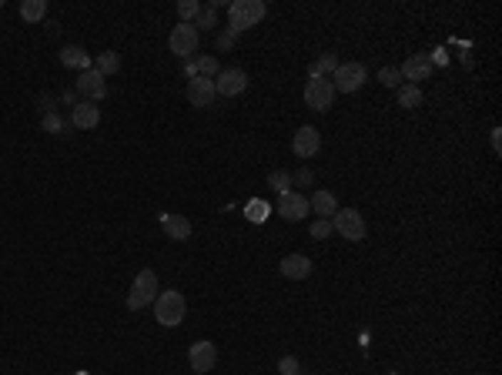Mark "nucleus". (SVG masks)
<instances>
[{
  "mask_svg": "<svg viewBox=\"0 0 502 375\" xmlns=\"http://www.w3.org/2000/svg\"><path fill=\"white\" fill-rule=\"evenodd\" d=\"M185 312H188V302L181 292H175V288H168V292H161V295L154 298V319L161 322L164 329L181 325V322H185Z\"/></svg>",
  "mask_w": 502,
  "mask_h": 375,
  "instance_id": "1",
  "label": "nucleus"
},
{
  "mask_svg": "<svg viewBox=\"0 0 502 375\" xmlns=\"http://www.w3.org/2000/svg\"><path fill=\"white\" fill-rule=\"evenodd\" d=\"M265 7L262 0H231L228 4V17H231V34H241V31H248V27H255V24L265 17Z\"/></svg>",
  "mask_w": 502,
  "mask_h": 375,
  "instance_id": "2",
  "label": "nucleus"
},
{
  "mask_svg": "<svg viewBox=\"0 0 502 375\" xmlns=\"http://www.w3.org/2000/svg\"><path fill=\"white\" fill-rule=\"evenodd\" d=\"M158 295H161V288H158V275H154L151 268H144V272H138V278H134L131 295H128V309H131V312L148 309V305H154V298H158Z\"/></svg>",
  "mask_w": 502,
  "mask_h": 375,
  "instance_id": "3",
  "label": "nucleus"
},
{
  "mask_svg": "<svg viewBox=\"0 0 502 375\" xmlns=\"http://www.w3.org/2000/svg\"><path fill=\"white\" fill-rule=\"evenodd\" d=\"M369 81V71H365V64H355V61H349V64H339V71L332 74V88H335V94H355V91L362 88Z\"/></svg>",
  "mask_w": 502,
  "mask_h": 375,
  "instance_id": "4",
  "label": "nucleus"
},
{
  "mask_svg": "<svg viewBox=\"0 0 502 375\" xmlns=\"http://www.w3.org/2000/svg\"><path fill=\"white\" fill-rule=\"evenodd\" d=\"M332 228H335V232H339L345 242H362V238H365V232H369V228H365V218H362L355 208L335 211V215H332Z\"/></svg>",
  "mask_w": 502,
  "mask_h": 375,
  "instance_id": "5",
  "label": "nucleus"
},
{
  "mask_svg": "<svg viewBox=\"0 0 502 375\" xmlns=\"http://www.w3.org/2000/svg\"><path fill=\"white\" fill-rule=\"evenodd\" d=\"M332 101H335V88H332V81L312 78V81L305 84V104H308L312 111L325 114V111L332 108Z\"/></svg>",
  "mask_w": 502,
  "mask_h": 375,
  "instance_id": "6",
  "label": "nucleus"
},
{
  "mask_svg": "<svg viewBox=\"0 0 502 375\" xmlns=\"http://www.w3.org/2000/svg\"><path fill=\"white\" fill-rule=\"evenodd\" d=\"M198 41H201V34L195 31V24H178L171 31V37H168V47L178 57H191L198 51Z\"/></svg>",
  "mask_w": 502,
  "mask_h": 375,
  "instance_id": "7",
  "label": "nucleus"
},
{
  "mask_svg": "<svg viewBox=\"0 0 502 375\" xmlns=\"http://www.w3.org/2000/svg\"><path fill=\"white\" fill-rule=\"evenodd\" d=\"M215 362H218V349H215V342H195L191 349H188V365H191V372L195 375L211 372Z\"/></svg>",
  "mask_w": 502,
  "mask_h": 375,
  "instance_id": "8",
  "label": "nucleus"
},
{
  "mask_svg": "<svg viewBox=\"0 0 502 375\" xmlns=\"http://www.w3.org/2000/svg\"><path fill=\"white\" fill-rule=\"evenodd\" d=\"M318 148H322V134H318V128H312V124L298 128L295 138H292V151H295L302 161H308V158L318 155Z\"/></svg>",
  "mask_w": 502,
  "mask_h": 375,
  "instance_id": "9",
  "label": "nucleus"
},
{
  "mask_svg": "<svg viewBox=\"0 0 502 375\" xmlns=\"http://www.w3.org/2000/svg\"><path fill=\"white\" fill-rule=\"evenodd\" d=\"M215 98H218L215 81H208V78H191V81H188V104H191V108H211Z\"/></svg>",
  "mask_w": 502,
  "mask_h": 375,
  "instance_id": "10",
  "label": "nucleus"
},
{
  "mask_svg": "<svg viewBox=\"0 0 502 375\" xmlns=\"http://www.w3.org/2000/svg\"><path fill=\"white\" fill-rule=\"evenodd\" d=\"M308 198L305 195H298V191H285V195H278V215H282L285 221H302L308 215Z\"/></svg>",
  "mask_w": 502,
  "mask_h": 375,
  "instance_id": "11",
  "label": "nucleus"
},
{
  "mask_svg": "<svg viewBox=\"0 0 502 375\" xmlns=\"http://www.w3.org/2000/svg\"><path fill=\"white\" fill-rule=\"evenodd\" d=\"M245 88H248V78H245V71H238V67H225L218 78H215V91H218L221 98H235Z\"/></svg>",
  "mask_w": 502,
  "mask_h": 375,
  "instance_id": "12",
  "label": "nucleus"
},
{
  "mask_svg": "<svg viewBox=\"0 0 502 375\" xmlns=\"http://www.w3.org/2000/svg\"><path fill=\"white\" fill-rule=\"evenodd\" d=\"M77 91H81V98H88V101H94V104H98L101 98H108V78H104V74H98V71L91 67V71H84V74H81V81H77Z\"/></svg>",
  "mask_w": 502,
  "mask_h": 375,
  "instance_id": "13",
  "label": "nucleus"
},
{
  "mask_svg": "<svg viewBox=\"0 0 502 375\" xmlns=\"http://www.w3.org/2000/svg\"><path fill=\"white\" fill-rule=\"evenodd\" d=\"M71 124L81 128V131L98 128V124H101V108L94 104V101H77L74 108H71Z\"/></svg>",
  "mask_w": 502,
  "mask_h": 375,
  "instance_id": "14",
  "label": "nucleus"
},
{
  "mask_svg": "<svg viewBox=\"0 0 502 375\" xmlns=\"http://www.w3.org/2000/svg\"><path fill=\"white\" fill-rule=\"evenodd\" d=\"M399 74H402L405 81H412V84L429 81V74H432V57H429V54H412L402 67H399Z\"/></svg>",
  "mask_w": 502,
  "mask_h": 375,
  "instance_id": "15",
  "label": "nucleus"
},
{
  "mask_svg": "<svg viewBox=\"0 0 502 375\" xmlns=\"http://www.w3.org/2000/svg\"><path fill=\"white\" fill-rule=\"evenodd\" d=\"M278 272L285 278H292V282H302V278L312 275V258L308 255H288V258H282Z\"/></svg>",
  "mask_w": 502,
  "mask_h": 375,
  "instance_id": "16",
  "label": "nucleus"
},
{
  "mask_svg": "<svg viewBox=\"0 0 502 375\" xmlns=\"http://www.w3.org/2000/svg\"><path fill=\"white\" fill-rule=\"evenodd\" d=\"M161 228L171 242H188L191 238V221L185 215H161Z\"/></svg>",
  "mask_w": 502,
  "mask_h": 375,
  "instance_id": "17",
  "label": "nucleus"
},
{
  "mask_svg": "<svg viewBox=\"0 0 502 375\" xmlns=\"http://www.w3.org/2000/svg\"><path fill=\"white\" fill-rule=\"evenodd\" d=\"M308 208L315 211L318 218H328V221H332V215L339 211V201H335V195H332V191H322V188H318L315 195L308 198Z\"/></svg>",
  "mask_w": 502,
  "mask_h": 375,
  "instance_id": "18",
  "label": "nucleus"
},
{
  "mask_svg": "<svg viewBox=\"0 0 502 375\" xmlns=\"http://www.w3.org/2000/svg\"><path fill=\"white\" fill-rule=\"evenodd\" d=\"M61 64L84 74V71H91V57L84 54V47H64V51H61Z\"/></svg>",
  "mask_w": 502,
  "mask_h": 375,
  "instance_id": "19",
  "label": "nucleus"
},
{
  "mask_svg": "<svg viewBox=\"0 0 502 375\" xmlns=\"http://www.w3.org/2000/svg\"><path fill=\"white\" fill-rule=\"evenodd\" d=\"M94 71L98 74H104V78H111V74H118L121 71V54H114V51H104V54H98L94 57Z\"/></svg>",
  "mask_w": 502,
  "mask_h": 375,
  "instance_id": "20",
  "label": "nucleus"
},
{
  "mask_svg": "<svg viewBox=\"0 0 502 375\" xmlns=\"http://www.w3.org/2000/svg\"><path fill=\"white\" fill-rule=\"evenodd\" d=\"M44 14H47V0H24L21 4V17L27 24L44 21Z\"/></svg>",
  "mask_w": 502,
  "mask_h": 375,
  "instance_id": "21",
  "label": "nucleus"
},
{
  "mask_svg": "<svg viewBox=\"0 0 502 375\" xmlns=\"http://www.w3.org/2000/svg\"><path fill=\"white\" fill-rule=\"evenodd\" d=\"M422 104V88L419 84H405V88H399V108L412 111Z\"/></svg>",
  "mask_w": 502,
  "mask_h": 375,
  "instance_id": "22",
  "label": "nucleus"
},
{
  "mask_svg": "<svg viewBox=\"0 0 502 375\" xmlns=\"http://www.w3.org/2000/svg\"><path fill=\"white\" fill-rule=\"evenodd\" d=\"M195 71H198V78L215 81V78H218V74H221L218 57H198V61H195Z\"/></svg>",
  "mask_w": 502,
  "mask_h": 375,
  "instance_id": "23",
  "label": "nucleus"
},
{
  "mask_svg": "<svg viewBox=\"0 0 502 375\" xmlns=\"http://www.w3.org/2000/svg\"><path fill=\"white\" fill-rule=\"evenodd\" d=\"M218 27V14H215V7H201V14L195 17V31H215Z\"/></svg>",
  "mask_w": 502,
  "mask_h": 375,
  "instance_id": "24",
  "label": "nucleus"
},
{
  "mask_svg": "<svg viewBox=\"0 0 502 375\" xmlns=\"http://www.w3.org/2000/svg\"><path fill=\"white\" fill-rule=\"evenodd\" d=\"M339 57L335 54H322L318 57V64H315V78H325V74H335V71H339Z\"/></svg>",
  "mask_w": 502,
  "mask_h": 375,
  "instance_id": "25",
  "label": "nucleus"
},
{
  "mask_svg": "<svg viewBox=\"0 0 502 375\" xmlns=\"http://www.w3.org/2000/svg\"><path fill=\"white\" fill-rule=\"evenodd\" d=\"M178 14H181V24H195V17L201 14V4H198V0H181V4H178Z\"/></svg>",
  "mask_w": 502,
  "mask_h": 375,
  "instance_id": "26",
  "label": "nucleus"
},
{
  "mask_svg": "<svg viewBox=\"0 0 502 375\" xmlns=\"http://www.w3.org/2000/svg\"><path fill=\"white\" fill-rule=\"evenodd\" d=\"M268 188H275L278 195H285V191L292 188V175H288V171H272V175H268Z\"/></svg>",
  "mask_w": 502,
  "mask_h": 375,
  "instance_id": "27",
  "label": "nucleus"
},
{
  "mask_svg": "<svg viewBox=\"0 0 502 375\" xmlns=\"http://www.w3.org/2000/svg\"><path fill=\"white\" fill-rule=\"evenodd\" d=\"M379 81H382L385 88H402V74H399V67H382V71H379Z\"/></svg>",
  "mask_w": 502,
  "mask_h": 375,
  "instance_id": "28",
  "label": "nucleus"
},
{
  "mask_svg": "<svg viewBox=\"0 0 502 375\" xmlns=\"http://www.w3.org/2000/svg\"><path fill=\"white\" fill-rule=\"evenodd\" d=\"M278 372L282 375H302V362H298L295 355H285L282 362H278Z\"/></svg>",
  "mask_w": 502,
  "mask_h": 375,
  "instance_id": "29",
  "label": "nucleus"
},
{
  "mask_svg": "<svg viewBox=\"0 0 502 375\" xmlns=\"http://www.w3.org/2000/svg\"><path fill=\"white\" fill-rule=\"evenodd\" d=\"M332 232H335V228H332V221L328 218H318L315 225H312V238H318V242H325Z\"/></svg>",
  "mask_w": 502,
  "mask_h": 375,
  "instance_id": "30",
  "label": "nucleus"
},
{
  "mask_svg": "<svg viewBox=\"0 0 502 375\" xmlns=\"http://www.w3.org/2000/svg\"><path fill=\"white\" fill-rule=\"evenodd\" d=\"M44 131L47 134H61V131H64V121H61V114H57V111H54V114H44Z\"/></svg>",
  "mask_w": 502,
  "mask_h": 375,
  "instance_id": "31",
  "label": "nucleus"
},
{
  "mask_svg": "<svg viewBox=\"0 0 502 375\" xmlns=\"http://www.w3.org/2000/svg\"><path fill=\"white\" fill-rule=\"evenodd\" d=\"M231 44H235V34H231V31H225V34H218V47H221V51H228V47Z\"/></svg>",
  "mask_w": 502,
  "mask_h": 375,
  "instance_id": "32",
  "label": "nucleus"
},
{
  "mask_svg": "<svg viewBox=\"0 0 502 375\" xmlns=\"http://www.w3.org/2000/svg\"><path fill=\"white\" fill-rule=\"evenodd\" d=\"M492 151H496V155H499V151H502V131H499V128L492 131Z\"/></svg>",
  "mask_w": 502,
  "mask_h": 375,
  "instance_id": "33",
  "label": "nucleus"
},
{
  "mask_svg": "<svg viewBox=\"0 0 502 375\" xmlns=\"http://www.w3.org/2000/svg\"><path fill=\"white\" fill-rule=\"evenodd\" d=\"M295 181H298V185H312V171H308V168H305V171H298Z\"/></svg>",
  "mask_w": 502,
  "mask_h": 375,
  "instance_id": "34",
  "label": "nucleus"
},
{
  "mask_svg": "<svg viewBox=\"0 0 502 375\" xmlns=\"http://www.w3.org/2000/svg\"><path fill=\"white\" fill-rule=\"evenodd\" d=\"M446 61H449L446 51H436V57H432V67H436V64H446Z\"/></svg>",
  "mask_w": 502,
  "mask_h": 375,
  "instance_id": "35",
  "label": "nucleus"
},
{
  "mask_svg": "<svg viewBox=\"0 0 502 375\" xmlns=\"http://www.w3.org/2000/svg\"><path fill=\"white\" fill-rule=\"evenodd\" d=\"M77 375H84V372H77Z\"/></svg>",
  "mask_w": 502,
  "mask_h": 375,
  "instance_id": "36",
  "label": "nucleus"
},
{
  "mask_svg": "<svg viewBox=\"0 0 502 375\" xmlns=\"http://www.w3.org/2000/svg\"><path fill=\"white\" fill-rule=\"evenodd\" d=\"M0 4H4V0H0Z\"/></svg>",
  "mask_w": 502,
  "mask_h": 375,
  "instance_id": "37",
  "label": "nucleus"
}]
</instances>
